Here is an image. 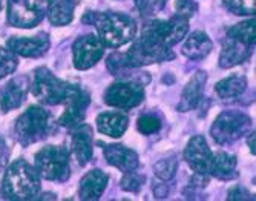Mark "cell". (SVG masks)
Masks as SVG:
<instances>
[{
	"instance_id": "obj_4",
	"label": "cell",
	"mask_w": 256,
	"mask_h": 201,
	"mask_svg": "<svg viewBox=\"0 0 256 201\" xmlns=\"http://www.w3.org/2000/svg\"><path fill=\"white\" fill-rule=\"evenodd\" d=\"M40 190V175L25 160H16L6 170L0 196L4 200H31Z\"/></svg>"
},
{
	"instance_id": "obj_14",
	"label": "cell",
	"mask_w": 256,
	"mask_h": 201,
	"mask_svg": "<svg viewBox=\"0 0 256 201\" xmlns=\"http://www.w3.org/2000/svg\"><path fill=\"white\" fill-rule=\"evenodd\" d=\"M28 78L26 77H16L8 82L2 89H0V109L4 112L12 110L18 108L28 92Z\"/></svg>"
},
{
	"instance_id": "obj_22",
	"label": "cell",
	"mask_w": 256,
	"mask_h": 201,
	"mask_svg": "<svg viewBox=\"0 0 256 201\" xmlns=\"http://www.w3.org/2000/svg\"><path fill=\"white\" fill-rule=\"evenodd\" d=\"M88 104H89V94L84 92L82 97H78L74 102L66 104L63 116L58 118V124L69 128V129H74L78 124H82V122L84 120V116H86Z\"/></svg>"
},
{
	"instance_id": "obj_7",
	"label": "cell",
	"mask_w": 256,
	"mask_h": 201,
	"mask_svg": "<svg viewBox=\"0 0 256 201\" xmlns=\"http://www.w3.org/2000/svg\"><path fill=\"white\" fill-rule=\"evenodd\" d=\"M34 169L51 182H64L69 176V152L62 146H46L36 154Z\"/></svg>"
},
{
	"instance_id": "obj_27",
	"label": "cell",
	"mask_w": 256,
	"mask_h": 201,
	"mask_svg": "<svg viewBox=\"0 0 256 201\" xmlns=\"http://www.w3.org/2000/svg\"><path fill=\"white\" fill-rule=\"evenodd\" d=\"M226 8L238 16H254V0H222Z\"/></svg>"
},
{
	"instance_id": "obj_5",
	"label": "cell",
	"mask_w": 256,
	"mask_h": 201,
	"mask_svg": "<svg viewBox=\"0 0 256 201\" xmlns=\"http://www.w3.org/2000/svg\"><path fill=\"white\" fill-rule=\"evenodd\" d=\"M104 46L118 48L135 38L136 25L130 16L122 12H89Z\"/></svg>"
},
{
	"instance_id": "obj_12",
	"label": "cell",
	"mask_w": 256,
	"mask_h": 201,
	"mask_svg": "<svg viewBox=\"0 0 256 201\" xmlns=\"http://www.w3.org/2000/svg\"><path fill=\"white\" fill-rule=\"evenodd\" d=\"M50 37L46 32H40L36 37H11L6 46L16 56L20 57H42L50 50Z\"/></svg>"
},
{
	"instance_id": "obj_25",
	"label": "cell",
	"mask_w": 256,
	"mask_h": 201,
	"mask_svg": "<svg viewBox=\"0 0 256 201\" xmlns=\"http://www.w3.org/2000/svg\"><path fill=\"white\" fill-rule=\"evenodd\" d=\"M176 169H178V162H176L175 155H172V157H169V158H164V160H160L154 168L155 175L162 182L172 180L176 174Z\"/></svg>"
},
{
	"instance_id": "obj_3",
	"label": "cell",
	"mask_w": 256,
	"mask_h": 201,
	"mask_svg": "<svg viewBox=\"0 0 256 201\" xmlns=\"http://www.w3.org/2000/svg\"><path fill=\"white\" fill-rule=\"evenodd\" d=\"M256 25L254 18H248L242 24L232 26L227 31L220 56V66L224 70L246 62L254 50Z\"/></svg>"
},
{
	"instance_id": "obj_19",
	"label": "cell",
	"mask_w": 256,
	"mask_h": 201,
	"mask_svg": "<svg viewBox=\"0 0 256 201\" xmlns=\"http://www.w3.org/2000/svg\"><path fill=\"white\" fill-rule=\"evenodd\" d=\"M72 150L80 166L92 160V129L88 124H78L72 137Z\"/></svg>"
},
{
	"instance_id": "obj_9",
	"label": "cell",
	"mask_w": 256,
	"mask_h": 201,
	"mask_svg": "<svg viewBox=\"0 0 256 201\" xmlns=\"http://www.w3.org/2000/svg\"><path fill=\"white\" fill-rule=\"evenodd\" d=\"M52 0H8L6 20L16 28H32L48 14Z\"/></svg>"
},
{
	"instance_id": "obj_1",
	"label": "cell",
	"mask_w": 256,
	"mask_h": 201,
	"mask_svg": "<svg viewBox=\"0 0 256 201\" xmlns=\"http://www.w3.org/2000/svg\"><path fill=\"white\" fill-rule=\"evenodd\" d=\"M189 31V18L175 16L169 20H152L143 28L130 50L123 54L128 68L168 62L175 57L172 46L182 40Z\"/></svg>"
},
{
	"instance_id": "obj_17",
	"label": "cell",
	"mask_w": 256,
	"mask_h": 201,
	"mask_svg": "<svg viewBox=\"0 0 256 201\" xmlns=\"http://www.w3.org/2000/svg\"><path fill=\"white\" fill-rule=\"evenodd\" d=\"M109 178L108 175L100 170V169H94L88 172L80 182V198L82 200H98L106 186H108Z\"/></svg>"
},
{
	"instance_id": "obj_26",
	"label": "cell",
	"mask_w": 256,
	"mask_h": 201,
	"mask_svg": "<svg viewBox=\"0 0 256 201\" xmlns=\"http://www.w3.org/2000/svg\"><path fill=\"white\" fill-rule=\"evenodd\" d=\"M17 56L10 51L0 46V78L6 77L8 74H12L17 68Z\"/></svg>"
},
{
	"instance_id": "obj_8",
	"label": "cell",
	"mask_w": 256,
	"mask_h": 201,
	"mask_svg": "<svg viewBox=\"0 0 256 201\" xmlns=\"http://www.w3.org/2000/svg\"><path fill=\"white\" fill-rule=\"evenodd\" d=\"M250 129L252 120L248 116L238 112V110H226L214 122L210 128V136L218 144L226 146L244 137Z\"/></svg>"
},
{
	"instance_id": "obj_30",
	"label": "cell",
	"mask_w": 256,
	"mask_h": 201,
	"mask_svg": "<svg viewBox=\"0 0 256 201\" xmlns=\"http://www.w3.org/2000/svg\"><path fill=\"white\" fill-rule=\"evenodd\" d=\"M144 183V175H140L135 170L126 172L122 180V189L128 192H138Z\"/></svg>"
},
{
	"instance_id": "obj_31",
	"label": "cell",
	"mask_w": 256,
	"mask_h": 201,
	"mask_svg": "<svg viewBox=\"0 0 256 201\" xmlns=\"http://www.w3.org/2000/svg\"><path fill=\"white\" fill-rule=\"evenodd\" d=\"M175 8H176V14L178 16H182L186 18H190L196 12L198 5L194 2V0H176Z\"/></svg>"
},
{
	"instance_id": "obj_13",
	"label": "cell",
	"mask_w": 256,
	"mask_h": 201,
	"mask_svg": "<svg viewBox=\"0 0 256 201\" xmlns=\"http://www.w3.org/2000/svg\"><path fill=\"white\" fill-rule=\"evenodd\" d=\"M212 155L214 154L202 136L192 137L184 150L186 162H188V164L200 175L208 174V166H210Z\"/></svg>"
},
{
	"instance_id": "obj_2",
	"label": "cell",
	"mask_w": 256,
	"mask_h": 201,
	"mask_svg": "<svg viewBox=\"0 0 256 201\" xmlns=\"http://www.w3.org/2000/svg\"><path fill=\"white\" fill-rule=\"evenodd\" d=\"M86 91L77 84L57 78L48 68H38L34 72L32 94L44 104H69Z\"/></svg>"
},
{
	"instance_id": "obj_6",
	"label": "cell",
	"mask_w": 256,
	"mask_h": 201,
	"mask_svg": "<svg viewBox=\"0 0 256 201\" xmlns=\"http://www.w3.org/2000/svg\"><path fill=\"white\" fill-rule=\"evenodd\" d=\"M16 137L22 146L34 144L48 137L51 130V116L40 106H30L16 122Z\"/></svg>"
},
{
	"instance_id": "obj_16",
	"label": "cell",
	"mask_w": 256,
	"mask_h": 201,
	"mask_svg": "<svg viewBox=\"0 0 256 201\" xmlns=\"http://www.w3.org/2000/svg\"><path fill=\"white\" fill-rule=\"evenodd\" d=\"M206 82H207V74L204 71L195 72V76L184 88L181 100L178 103V110H181V112H189V110L195 109L200 104V102L202 100V91H204Z\"/></svg>"
},
{
	"instance_id": "obj_18",
	"label": "cell",
	"mask_w": 256,
	"mask_h": 201,
	"mask_svg": "<svg viewBox=\"0 0 256 201\" xmlns=\"http://www.w3.org/2000/svg\"><path fill=\"white\" fill-rule=\"evenodd\" d=\"M236 157L227 152H218L212 155L210 166H208V174L218 180H234L238 176L236 172Z\"/></svg>"
},
{
	"instance_id": "obj_34",
	"label": "cell",
	"mask_w": 256,
	"mask_h": 201,
	"mask_svg": "<svg viewBox=\"0 0 256 201\" xmlns=\"http://www.w3.org/2000/svg\"><path fill=\"white\" fill-rule=\"evenodd\" d=\"M248 146H250V152L254 154V132L250 134V137H248Z\"/></svg>"
},
{
	"instance_id": "obj_32",
	"label": "cell",
	"mask_w": 256,
	"mask_h": 201,
	"mask_svg": "<svg viewBox=\"0 0 256 201\" xmlns=\"http://www.w3.org/2000/svg\"><path fill=\"white\" fill-rule=\"evenodd\" d=\"M228 200H253V196L246 188L235 186L228 190Z\"/></svg>"
},
{
	"instance_id": "obj_11",
	"label": "cell",
	"mask_w": 256,
	"mask_h": 201,
	"mask_svg": "<svg viewBox=\"0 0 256 201\" xmlns=\"http://www.w3.org/2000/svg\"><path fill=\"white\" fill-rule=\"evenodd\" d=\"M72 52H74L76 68L80 71H84V70L92 68V66L103 57L104 44L97 36L88 34L76 40L72 46Z\"/></svg>"
},
{
	"instance_id": "obj_28",
	"label": "cell",
	"mask_w": 256,
	"mask_h": 201,
	"mask_svg": "<svg viewBox=\"0 0 256 201\" xmlns=\"http://www.w3.org/2000/svg\"><path fill=\"white\" fill-rule=\"evenodd\" d=\"M136 128L144 136H150V134H155L161 129V120L154 114H146L138 118Z\"/></svg>"
},
{
	"instance_id": "obj_24",
	"label": "cell",
	"mask_w": 256,
	"mask_h": 201,
	"mask_svg": "<svg viewBox=\"0 0 256 201\" xmlns=\"http://www.w3.org/2000/svg\"><path fill=\"white\" fill-rule=\"evenodd\" d=\"M77 0H52L48 16L56 26H66L72 22Z\"/></svg>"
},
{
	"instance_id": "obj_20",
	"label": "cell",
	"mask_w": 256,
	"mask_h": 201,
	"mask_svg": "<svg viewBox=\"0 0 256 201\" xmlns=\"http://www.w3.org/2000/svg\"><path fill=\"white\" fill-rule=\"evenodd\" d=\"M129 124L128 116L122 112H103L97 117V129L104 136L120 138Z\"/></svg>"
},
{
	"instance_id": "obj_35",
	"label": "cell",
	"mask_w": 256,
	"mask_h": 201,
	"mask_svg": "<svg viewBox=\"0 0 256 201\" xmlns=\"http://www.w3.org/2000/svg\"><path fill=\"white\" fill-rule=\"evenodd\" d=\"M0 8H2V0H0Z\"/></svg>"
},
{
	"instance_id": "obj_23",
	"label": "cell",
	"mask_w": 256,
	"mask_h": 201,
	"mask_svg": "<svg viewBox=\"0 0 256 201\" xmlns=\"http://www.w3.org/2000/svg\"><path fill=\"white\" fill-rule=\"evenodd\" d=\"M247 88V78L241 74H234L215 84V92L221 100H235Z\"/></svg>"
},
{
	"instance_id": "obj_10",
	"label": "cell",
	"mask_w": 256,
	"mask_h": 201,
	"mask_svg": "<svg viewBox=\"0 0 256 201\" xmlns=\"http://www.w3.org/2000/svg\"><path fill=\"white\" fill-rule=\"evenodd\" d=\"M144 100V88L132 80L112 83L104 91V103L114 108L130 109Z\"/></svg>"
},
{
	"instance_id": "obj_21",
	"label": "cell",
	"mask_w": 256,
	"mask_h": 201,
	"mask_svg": "<svg viewBox=\"0 0 256 201\" xmlns=\"http://www.w3.org/2000/svg\"><path fill=\"white\" fill-rule=\"evenodd\" d=\"M214 48L212 40L202 31H195L189 36L182 46V54L190 60H201L210 54Z\"/></svg>"
},
{
	"instance_id": "obj_29",
	"label": "cell",
	"mask_w": 256,
	"mask_h": 201,
	"mask_svg": "<svg viewBox=\"0 0 256 201\" xmlns=\"http://www.w3.org/2000/svg\"><path fill=\"white\" fill-rule=\"evenodd\" d=\"M135 5L142 16H155L166 5V0H135Z\"/></svg>"
},
{
	"instance_id": "obj_15",
	"label": "cell",
	"mask_w": 256,
	"mask_h": 201,
	"mask_svg": "<svg viewBox=\"0 0 256 201\" xmlns=\"http://www.w3.org/2000/svg\"><path fill=\"white\" fill-rule=\"evenodd\" d=\"M103 154H104L106 162L110 166L120 169L124 174L136 170V168L140 164L136 152L123 144H108V146H104Z\"/></svg>"
},
{
	"instance_id": "obj_33",
	"label": "cell",
	"mask_w": 256,
	"mask_h": 201,
	"mask_svg": "<svg viewBox=\"0 0 256 201\" xmlns=\"http://www.w3.org/2000/svg\"><path fill=\"white\" fill-rule=\"evenodd\" d=\"M5 162H6V148L5 143L0 140V170L5 166Z\"/></svg>"
}]
</instances>
